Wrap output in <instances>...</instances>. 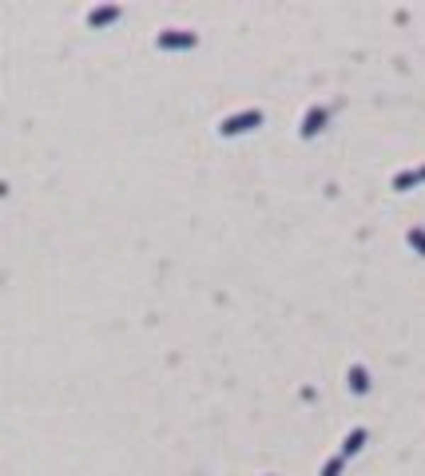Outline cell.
<instances>
[{
    "mask_svg": "<svg viewBox=\"0 0 425 476\" xmlns=\"http://www.w3.org/2000/svg\"><path fill=\"white\" fill-rule=\"evenodd\" d=\"M251 127H263V112H259V108H246V112H239V115H227V120L219 123V135H243V132H251Z\"/></svg>",
    "mask_w": 425,
    "mask_h": 476,
    "instance_id": "6da1fadb",
    "label": "cell"
},
{
    "mask_svg": "<svg viewBox=\"0 0 425 476\" xmlns=\"http://www.w3.org/2000/svg\"><path fill=\"white\" fill-rule=\"evenodd\" d=\"M195 44H199V36L187 28H167L155 36V48L159 52H183V48H195Z\"/></svg>",
    "mask_w": 425,
    "mask_h": 476,
    "instance_id": "7a4b0ae2",
    "label": "cell"
},
{
    "mask_svg": "<svg viewBox=\"0 0 425 476\" xmlns=\"http://www.w3.org/2000/svg\"><path fill=\"white\" fill-rule=\"evenodd\" d=\"M346 385L354 389L358 397H366V393H370V373H366L362 365H350V373H346Z\"/></svg>",
    "mask_w": 425,
    "mask_h": 476,
    "instance_id": "277c9868",
    "label": "cell"
},
{
    "mask_svg": "<svg viewBox=\"0 0 425 476\" xmlns=\"http://www.w3.org/2000/svg\"><path fill=\"white\" fill-rule=\"evenodd\" d=\"M342 465H346V456H342V453L330 456V460H326V468H322V476H342Z\"/></svg>",
    "mask_w": 425,
    "mask_h": 476,
    "instance_id": "9c48e42d",
    "label": "cell"
},
{
    "mask_svg": "<svg viewBox=\"0 0 425 476\" xmlns=\"http://www.w3.org/2000/svg\"><path fill=\"white\" fill-rule=\"evenodd\" d=\"M322 123H326V112H322V108H310L306 120H302V139H314V135L322 132Z\"/></svg>",
    "mask_w": 425,
    "mask_h": 476,
    "instance_id": "8992f818",
    "label": "cell"
},
{
    "mask_svg": "<svg viewBox=\"0 0 425 476\" xmlns=\"http://www.w3.org/2000/svg\"><path fill=\"white\" fill-rule=\"evenodd\" d=\"M120 4H108V8H91L88 12V24L91 28H103V24H112V21H120Z\"/></svg>",
    "mask_w": 425,
    "mask_h": 476,
    "instance_id": "3957f363",
    "label": "cell"
},
{
    "mask_svg": "<svg viewBox=\"0 0 425 476\" xmlns=\"http://www.w3.org/2000/svg\"><path fill=\"white\" fill-rule=\"evenodd\" d=\"M366 436H370V433H366V429H350V433H346V441H342V456H346V460H350V456H358V453H362Z\"/></svg>",
    "mask_w": 425,
    "mask_h": 476,
    "instance_id": "5b68a950",
    "label": "cell"
},
{
    "mask_svg": "<svg viewBox=\"0 0 425 476\" xmlns=\"http://www.w3.org/2000/svg\"><path fill=\"white\" fill-rule=\"evenodd\" d=\"M421 175H425V167H421Z\"/></svg>",
    "mask_w": 425,
    "mask_h": 476,
    "instance_id": "30bf717a",
    "label": "cell"
},
{
    "mask_svg": "<svg viewBox=\"0 0 425 476\" xmlns=\"http://www.w3.org/2000/svg\"><path fill=\"white\" fill-rule=\"evenodd\" d=\"M417 182H425L421 171H402V175L394 179V187H397V191H409V187H417Z\"/></svg>",
    "mask_w": 425,
    "mask_h": 476,
    "instance_id": "52a82bcc",
    "label": "cell"
},
{
    "mask_svg": "<svg viewBox=\"0 0 425 476\" xmlns=\"http://www.w3.org/2000/svg\"><path fill=\"white\" fill-rule=\"evenodd\" d=\"M405 243H409V246H414V250L425 258V231H417V226H414V231L405 234Z\"/></svg>",
    "mask_w": 425,
    "mask_h": 476,
    "instance_id": "ba28073f",
    "label": "cell"
}]
</instances>
